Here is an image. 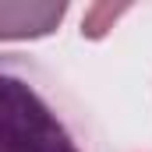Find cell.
I'll return each instance as SVG.
<instances>
[{
  "label": "cell",
  "mask_w": 152,
  "mask_h": 152,
  "mask_svg": "<svg viewBox=\"0 0 152 152\" xmlns=\"http://www.w3.org/2000/svg\"><path fill=\"white\" fill-rule=\"evenodd\" d=\"M0 152H96L81 113L18 57H0Z\"/></svg>",
  "instance_id": "1"
}]
</instances>
